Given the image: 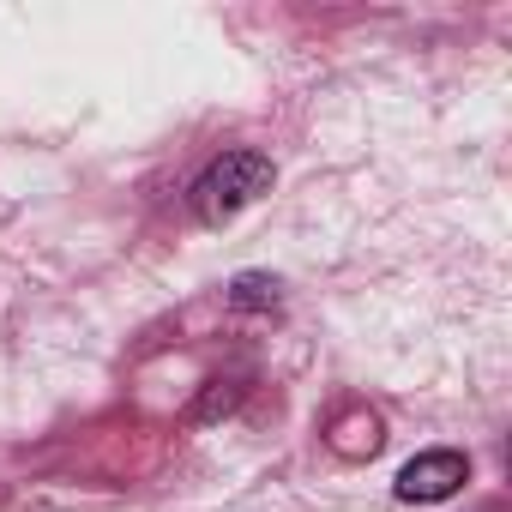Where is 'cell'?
<instances>
[{"mask_svg":"<svg viewBox=\"0 0 512 512\" xmlns=\"http://www.w3.org/2000/svg\"><path fill=\"white\" fill-rule=\"evenodd\" d=\"M266 302H278V284L272 278H241L235 284V308H266Z\"/></svg>","mask_w":512,"mask_h":512,"instance_id":"obj_3","label":"cell"},{"mask_svg":"<svg viewBox=\"0 0 512 512\" xmlns=\"http://www.w3.org/2000/svg\"><path fill=\"white\" fill-rule=\"evenodd\" d=\"M470 482V458L464 452H422L398 470V500H446Z\"/></svg>","mask_w":512,"mask_h":512,"instance_id":"obj_2","label":"cell"},{"mask_svg":"<svg viewBox=\"0 0 512 512\" xmlns=\"http://www.w3.org/2000/svg\"><path fill=\"white\" fill-rule=\"evenodd\" d=\"M260 193H272V157L266 151H223L193 181V211H199V223H229Z\"/></svg>","mask_w":512,"mask_h":512,"instance_id":"obj_1","label":"cell"}]
</instances>
